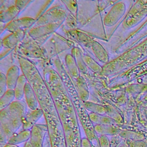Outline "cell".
<instances>
[{"label":"cell","mask_w":147,"mask_h":147,"mask_svg":"<svg viewBox=\"0 0 147 147\" xmlns=\"http://www.w3.org/2000/svg\"><path fill=\"white\" fill-rule=\"evenodd\" d=\"M20 65L23 74L32 87L38 102L47 121L48 130L51 135L64 134L63 127L52 96L35 64L25 57L19 58Z\"/></svg>","instance_id":"6da1fadb"},{"label":"cell","mask_w":147,"mask_h":147,"mask_svg":"<svg viewBox=\"0 0 147 147\" xmlns=\"http://www.w3.org/2000/svg\"><path fill=\"white\" fill-rule=\"evenodd\" d=\"M54 68L57 72L65 87L72 103L76 110L78 115L79 117L82 125L83 126L87 135L88 136L94 134L93 124L90 120L88 114L84 106L73 79L69 75L68 71L63 65L62 62L57 56H55L53 59Z\"/></svg>","instance_id":"7a4b0ae2"},{"label":"cell","mask_w":147,"mask_h":147,"mask_svg":"<svg viewBox=\"0 0 147 147\" xmlns=\"http://www.w3.org/2000/svg\"><path fill=\"white\" fill-rule=\"evenodd\" d=\"M26 107V102L22 100L14 101L6 107L8 116L15 133L22 125L23 119L27 113Z\"/></svg>","instance_id":"3957f363"},{"label":"cell","mask_w":147,"mask_h":147,"mask_svg":"<svg viewBox=\"0 0 147 147\" xmlns=\"http://www.w3.org/2000/svg\"><path fill=\"white\" fill-rule=\"evenodd\" d=\"M67 17V14L61 6H56L46 11L37 20L34 26L52 24L59 21H64Z\"/></svg>","instance_id":"277c9868"},{"label":"cell","mask_w":147,"mask_h":147,"mask_svg":"<svg viewBox=\"0 0 147 147\" xmlns=\"http://www.w3.org/2000/svg\"><path fill=\"white\" fill-rule=\"evenodd\" d=\"M64 22V21H59L52 24L33 26L29 29L28 34L30 37L35 40L45 37H49L52 33L55 32L59 28H60Z\"/></svg>","instance_id":"5b68a950"},{"label":"cell","mask_w":147,"mask_h":147,"mask_svg":"<svg viewBox=\"0 0 147 147\" xmlns=\"http://www.w3.org/2000/svg\"><path fill=\"white\" fill-rule=\"evenodd\" d=\"M35 18L29 17H25L17 18L6 25L4 30L9 32L14 33L19 30H26L31 29L36 24Z\"/></svg>","instance_id":"8992f818"},{"label":"cell","mask_w":147,"mask_h":147,"mask_svg":"<svg viewBox=\"0 0 147 147\" xmlns=\"http://www.w3.org/2000/svg\"><path fill=\"white\" fill-rule=\"evenodd\" d=\"M48 130L47 125L36 124L30 130L31 135L29 142L32 147H42L45 133Z\"/></svg>","instance_id":"52a82bcc"},{"label":"cell","mask_w":147,"mask_h":147,"mask_svg":"<svg viewBox=\"0 0 147 147\" xmlns=\"http://www.w3.org/2000/svg\"><path fill=\"white\" fill-rule=\"evenodd\" d=\"M20 51L25 56L30 58H42L44 52L37 41H29L23 43L20 47Z\"/></svg>","instance_id":"ba28073f"},{"label":"cell","mask_w":147,"mask_h":147,"mask_svg":"<svg viewBox=\"0 0 147 147\" xmlns=\"http://www.w3.org/2000/svg\"><path fill=\"white\" fill-rule=\"evenodd\" d=\"M42 115L44 113L41 108L27 111L22 121L23 130H31Z\"/></svg>","instance_id":"9c48e42d"},{"label":"cell","mask_w":147,"mask_h":147,"mask_svg":"<svg viewBox=\"0 0 147 147\" xmlns=\"http://www.w3.org/2000/svg\"><path fill=\"white\" fill-rule=\"evenodd\" d=\"M26 30H19L11 33L1 40V47L12 49L21 42L25 37Z\"/></svg>","instance_id":"30bf717a"},{"label":"cell","mask_w":147,"mask_h":147,"mask_svg":"<svg viewBox=\"0 0 147 147\" xmlns=\"http://www.w3.org/2000/svg\"><path fill=\"white\" fill-rule=\"evenodd\" d=\"M123 11V6L121 4H115L110 11L107 14L103 20V23L106 26L114 25L119 19Z\"/></svg>","instance_id":"8fae6325"},{"label":"cell","mask_w":147,"mask_h":147,"mask_svg":"<svg viewBox=\"0 0 147 147\" xmlns=\"http://www.w3.org/2000/svg\"><path fill=\"white\" fill-rule=\"evenodd\" d=\"M24 96L25 98V102L30 110H34L38 109V102L36 94L28 82L26 83L25 87Z\"/></svg>","instance_id":"7c38bea8"},{"label":"cell","mask_w":147,"mask_h":147,"mask_svg":"<svg viewBox=\"0 0 147 147\" xmlns=\"http://www.w3.org/2000/svg\"><path fill=\"white\" fill-rule=\"evenodd\" d=\"M20 11L17 9V7L14 5L10 6L5 10H1L0 13V21L1 23L6 24L10 23L14 20L17 19Z\"/></svg>","instance_id":"4fadbf2b"},{"label":"cell","mask_w":147,"mask_h":147,"mask_svg":"<svg viewBox=\"0 0 147 147\" xmlns=\"http://www.w3.org/2000/svg\"><path fill=\"white\" fill-rule=\"evenodd\" d=\"M90 48L94 55L100 61L105 64L109 62V57L108 53L100 44L92 39Z\"/></svg>","instance_id":"5bb4252c"},{"label":"cell","mask_w":147,"mask_h":147,"mask_svg":"<svg viewBox=\"0 0 147 147\" xmlns=\"http://www.w3.org/2000/svg\"><path fill=\"white\" fill-rule=\"evenodd\" d=\"M65 63L69 75L72 79L76 81L80 76L79 70L76 61L72 54H67L65 56Z\"/></svg>","instance_id":"9a60e30c"},{"label":"cell","mask_w":147,"mask_h":147,"mask_svg":"<svg viewBox=\"0 0 147 147\" xmlns=\"http://www.w3.org/2000/svg\"><path fill=\"white\" fill-rule=\"evenodd\" d=\"M20 76V68L17 65H13L8 69L6 75L8 89H14Z\"/></svg>","instance_id":"2e32d148"},{"label":"cell","mask_w":147,"mask_h":147,"mask_svg":"<svg viewBox=\"0 0 147 147\" xmlns=\"http://www.w3.org/2000/svg\"><path fill=\"white\" fill-rule=\"evenodd\" d=\"M95 133L100 136H116L119 134V129L116 126L111 125H94Z\"/></svg>","instance_id":"e0dca14e"},{"label":"cell","mask_w":147,"mask_h":147,"mask_svg":"<svg viewBox=\"0 0 147 147\" xmlns=\"http://www.w3.org/2000/svg\"><path fill=\"white\" fill-rule=\"evenodd\" d=\"M89 118L91 123L94 125H111L116 126L115 122L111 118L105 115H101L94 113L88 114Z\"/></svg>","instance_id":"ac0fdd59"},{"label":"cell","mask_w":147,"mask_h":147,"mask_svg":"<svg viewBox=\"0 0 147 147\" xmlns=\"http://www.w3.org/2000/svg\"><path fill=\"white\" fill-rule=\"evenodd\" d=\"M30 130H22L18 133H14L8 140L7 144L17 145L19 144L28 141L30 137Z\"/></svg>","instance_id":"d6986e66"},{"label":"cell","mask_w":147,"mask_h":147,"mask_svg":"<svg viewBox=\"0 0 147 147\" xmlns=\"http://www.w3.org/2000/svg\"><path fill=\"white\" fill-rule=\"evenodd\" d=\"M75 82L76 84H75L76 86L80 98L83 102L87 101L89 97V92L86 82L81 76H80Z\"/></svg>","instance_id":"ffe728a7"},{"label":"cell","mask_w":147,"mask_h":147,"mask_svg":"<svg viewBox=\"0 0 147 147\" xmlns=\"http://www.w3.org/2000/svg\"><path fill=\"white\" fill-rule=\"evenodd\" d=\"M27 82L28 80L26 76L24 74L21 75L14 89L15 97L17 100H21L22 99L24 96L25 87Z\"/></svg>","instance_id":"44dd1931"},{"label":"cell","mask_w":147,"mask_h":147,"mask_svg":"<svg viewBox=\"0 0 147 147\" xmlns=\"http://www.w3.org/2000/svg\"><path fill=\"white\" fill-rule=\"evenodd\" d=\"M16 99L14 90L8 89L6 92L1 97L0 99V110H2L8 107L13 100Z\"/></svg>","instance_id":"7402d4cb"},{"label":"cell","mask_w":147,"mask_h":147,"mask_svg":"<svg viewBox=\"0 0 147 147\" xmlns=\"http://www.w3.org/2000/svg\"><path fill=\"white\" fill-rule=\"evenodd\" d=\"M84 106L87 110L90 111V113H94L101 115L106 114V110L105 106L95 103L92 102L86 101L84 102Z\"/></svg>","instance_id":"603a6c76"},{"label":"cell","mask_w":147,"mask_h":147,"mask_svg":"<svg viewBox=\"0 0 147 147\" xmlns=\"http://www.w3.org/2000/svg\"><path fill=\"white\" fill-rule=\"evenodd\" d=\"M83 60L87 65L90 69L92 70L94 72L97 74H102L103 70V67H101L96 61H95L89 55H83Z\"/></svg>","instance_id":"cb8c5ba5"},{"label":"cell","mask_w":147,"mask_h":147,"mask_svg":"<svg viewBox=\"0 0 147 147\" xmlns=\"http://www.w3.org/2000/svg\"><path fill=\"white\" fill-rule=\"evenodd\" d=\"M72 55L76 61L79 70L81 71L82 72H84L86 71L87 67L83 60V55L82 54L78 48L74 47L72 49Z\"/></svg>","instance_id":"d4e9b609"},{"label":"cell","mask_w":147,"mask_h":147,"mask_svg":"<svg viewBox=\"0 0 147 147\" xmlns=\"http://www.w3.org/2000/svg\"><path fill=\"white\" fill-rule=\"evenodd\" d=\"M65 6L69 12L74 16L77 18L78 11V5L75 1H61Z\"/></svg>","instance_id":"484cf974"},{"label":"cell","mask_w":147,"mask_h":147,"mask_svg":"<svg viewBox=\"0 0 147 147\" xmlns=\"http://www.w3.org/2000/svg\"><path fill=\"white\" fill-rule=\"evenodd\" d=\"M7 87L6 76V75L1 72L0 74V96L1 97L6 92Z\"/></svg>","instance_id":"4316f807"},{"label":"cell","mask_w":147,"mask_h":147,"mask_svg":"<svg viewBox=\"0 0 147 147\" xmlns=\"http://www.w3.org/2000/svg\"><path fill=\"white\" fill-rule=\"evenodd\" d=\"M33 2V1H29V0H26V1L18 0V1H15L14 5L17 7V9L21 13Z\"/></svg>","instance_id":"83f0119b"},{"label":"cell","mask_w":147,"mask_h":147,"mask_svg":"<svg viewBox=\"0 0 147 147\" xmlns=\"http://www.w3.org/2000/svg\"><path fill=\"white\" fill-rule=\"evenodd\" d=\"M100 147H111L110 141L106 136H100L99 138Z\"/></svg>","instance_id":"f1b7e54d"},{"label":"cell","mask_w":147,"mask_h":147,"mask_svg":"<svg viewBox=\"0 0 147 147\" xmlns=\"http://www.w3.org/2000/svg\"><path fill=\"white\" fill-rule=\"evenodd\" d=\"M129 147H145V144L141 141H129Z\"/></svg>","instance_id":"f546056e"},{"label":"cell","mask_w":147,"mask_h":147,"mask_svg":"<svg viewBox=\"0 0 147 147\" xmlns=\"http://www.w3.org/2000/svg\"><path fill=\"white\" fill-rule=\"evenodd\" d=\"M81 147H91V142L87 138L81 139Z\"/></svg>","instance_id":"4dcf8cb0"},{"label":"cell","mask_w":147,"mask_h":147,"mask_svg":"<svg viewBox=\"0 0 147 147\" xmlns=\"http://www.w3.org/2000/svg\"><path fill=\"white\" fill-rule=\"evenodd\" d=\"M2 147H18L16 145H9V144H6Z\"/></svg>","instance_id":"1f68e13d"},{"label":"cell","mask_w":147,"mask_h":147,"mask_svg":"<svg viewBox=\"0 0 147 147\" xmlns=\"http://www.w3.org/2000/svg\"><path fill=\"white\" fill-rule=\"evenodd\" d=\"M118 147H127V146L126 144H122V145H119Z\"/></svg>","instance_id":"d6a6232c"}]
</instances>
